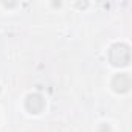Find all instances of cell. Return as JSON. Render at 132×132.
<instances>
[{
    "label": "cell",
    "instance_id": "1",
    "mask_svg": "<svg viewBox=\"0 0 132 132\" xmlns=\"http://www.w3.org/2000/svg\"><path fill=\"white\" fill-rule=\"evenodd\" d=\"M109 59L113 65L117 67H123V65H127L129 59H130V51L129 47L124 44H115L112 45V48L109 50Z\"/></svg>",
    "mask_w": 132,
    "mask_h": 132
},
{
    "label": "cell",
    "instance_id": "2",
    "mask_svg": "<svg viewBox=\"0 0 132 132\" xmlns=\"http://www.w3.org/2000/svg\"><path fill=\"white\" fill-rule=\"evenodd\" d=\"M25 106H27V109H28L31 113H39V112L44 110V107H45V101H44V98H42L40 95H37V93H31V95L27 96V100H25Z\"/></svg>",
    "mask_w": 132,
    "mask_h": 132
},
{
    "label": "cell",
    "instance_id": "3",
    "mask_svg": "<svg viewBox=\"0 0 132 132\" xmlns=\"http://www.w3.org/2000/svg\"><path fill=\"white\" fill-rule=\"evenodd\" d=\"M112 87L118 93L127 92L129 87H130V78H129V75L127 73H118V75H115L113 79H112Z\"/></svg>",
    "mask_w": 132,
    "mask_h": 132
},
{
    "label": "cell",
    "instance_id": "4",
    "mask_svg": "<svg viewBox=\"0 0 132 132\" xmlns=\"http://www.w3.org/2000/svg\"><path fill=\"white\" fill-rule=\"evenodd\" d=\"M100 130H101V132H110V127H109V126H107V124H103V126H101V129H100Z\"/></svg>",
    "mask_w": 132,
    "mask_h": 132
}]
</instances>
